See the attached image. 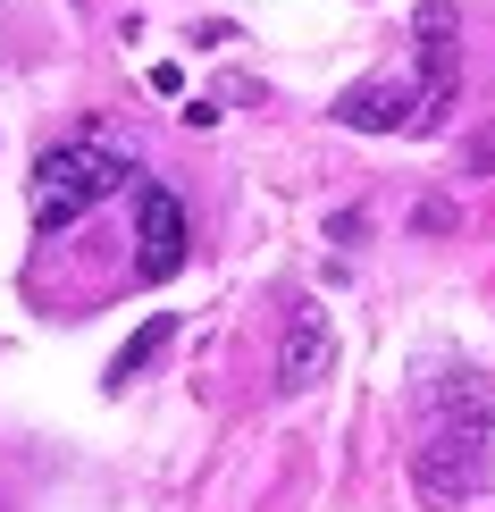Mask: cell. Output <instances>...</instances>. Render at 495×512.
<instances>
[{
	"label": "cell",
	"mask_w": 495,
	"mask_h": 512,
	"mask_svg": "<svg viewBox=\"0 0 495 512\" xmlns=\"http://www.w3.org/2000/svg\"><path fill=\"white\" fill-rule=\"evenodd\" d=\"M487 479H495V403L470 370H445L437 378V420L412 445V487H420V504L462 512V504L487 496Z\"/></svg>",
	"instance_id": "obj_1"
},
{
	"label": "cell",
	"mask_w": 495,
	"mask_h": 512,
	"mask_svg": "<svg viewBox=\"0 0 495 512\" xmlns=\"http://www.w3.org/2000/svg\"><path fill=\"white\" fill-rule=\"evenodd\" d=\"M126 177H135V160H126L118 143H101V135L51 143V152L34 160V185H26V219H34V236H68L84 210L110 202Z\"/></svg>",
	"instance_id": "obj_2"
},
{
	"label": "cell",
	"mask_w": 495,
	"mask_h": 512,
	"mask_svg": "<svg viewBox=\"0 0 495 512\" xmlns=\"http://www.w3.org/2000/svg\"><path fill=\"white\" fill-rule=\"evenodd\" d=\"M336 370V328L319 303H294L286 336H277V395H311L319 378Z\"/></svg>",
	"instance_id": "obj_3"
},
{
	"label": "cell",
	"mask_w": 495,
	"mask_h": 512,
	"mask_svg": "<svg viewBox=\"0 0 495 512\" xmlns=\"http://www.w3.org/2000/svg\"><path fill=\"white\" fill-rule=\"evenodd\" d=\"M135 269L143 277L185 269V202L168 185H135Z\"/></svg>",
	"instance_id": "obj_4"
},
{
	"label": "cell",
	"mask_w": 495,
	"mask_h": 512,
	"mask_svg": "<svg viewBox=\"0 0 495 512\" xmlns=\"http://www.w3.org/2000/svg\"><path fill=\"white\" fill-rule=\"evenodd\" d=\"M420 110V93L403 76H370V84H353V93L336 101V126H353V135H395V126H412Z\"/></svg>",
	"instance_id": "obj_5"
},
{
	"label": "cell",
	"mask_w": 495,
	"mask_h": 512,
	"mask_svg": "<svg viewBox=\"0 0 495 512\" xmlns=\"http://www.w3.org/2000/svg\"><path fill=\"white\" fill-rule=\"evenodd\" d=\"M168 336H177V319H168V311H152V319H143V328H135V336L118 345V361H110V387H126V378H143V370H152V361L168 353Z\"/></svg>",
	"instance_id": "obj_6"
},
{
	"label": "cell",
	"mask_w": 495,
	"mask_h": 512,
	"mask_svg": "<svg viewBox=\"0 0 495 512\" xmlns=\"http://www.w3.org/2000/svg\"><path fill=\"white\" fill-rule=\"evenodd\" d=\"M412 227H420V236H445V227H454V202H420Z\"/></svg>",
	"instance_id": "obj_7"
}]
</instances>
